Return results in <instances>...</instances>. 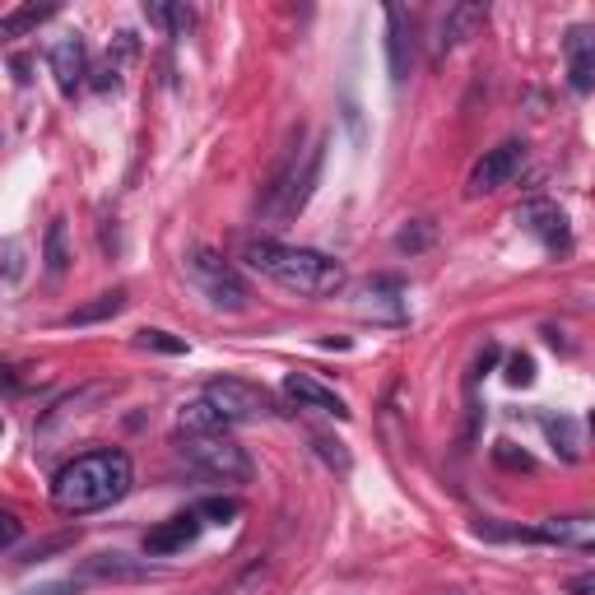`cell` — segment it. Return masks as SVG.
Instances as JSON below:
<instances>
[{"mask_svg": "<svg viewBox=\"0 0 595 595\" xmlns=\"http://www.w3.org/2000/svg\"><path fill=\"white\" fill-rule=\"evenodd\" d=\"M135 484V465L126 451H84L70 465L57 470V479H51V502H57V512L65 517H89V512H102V507H112L131 494Z\"/></svg>", "mask_w": 595, "mask_h": 595, "instance_id": "obj_1", "label": "cell"}, {"mask_svg": "<svg viewBox=\"0 0 595 595\" xmlns=\"http://www.w3.org/2000/svg\"><path fill=\"white\" fill-rule=\"evenodd\" d=\"M242 260H247L256 275H266L270 284L289 289L298 298H330L344 289V266L317 247H293V242L256 238V242H247Z\"/></svg>", "mask_w": 595, "mask_h": 595, "instance_id": "obj_2", "label": "cell"}, {"mask_svg": "<svg viewBox=\"0 0 595 595\" xmlns=\"http://www.w3.org/2000/svg\"><path fill=\"white\" fill-rule=\"evenodd\" d=\"M321 163H326V139H312L307 149H289L284 168L275 172V182L266 186V196H260L266 229H289V223L303 215L312 191L321 182Z\"/></svg>", "mask_w": 595, "mask_h": 595, "instance_id": "obj_3", "label": "cell"}, {"mask_svg": "<svg viewBox=\"0 0 595 595\" xmlns=\"http://www.w3.org/2000/svg\"><path fill=\"white\" fill-rule=\"evenodd\" d=\"M182 270H186L191 284L201 289V298H209V307H219V312H247V303H252L247 279H242L219 252L191 247L182 256Z\"/></svg>", "mask_w": 595, "mask_h": 595, "instance_id": "obj_4", "label": "cell"}, {"mask_svg": "<svg viewBox=\"0 0 595 595\" xmlns=\"http://www.w3.org/2000/svg\"><path fill=\"white\" fill-rule=\"evenodd\" d=\"M178 451H182V461L191 470H201V475L215 479V484H247L252 479L247 451H242L233 437H223V433H209V437L178 433Z\"/></svg>", "mask_w": 595, "mask_h": 595, "instance_id": "obj_5", "label": "cell"}, {"mask_svg": "<svg viewBox=\"0 0 595 595\" xmlns=\"http://www.w3.org/2000/svg\"><path fill=\"white\" fill-rule=\"evenodd\" d=\"M205 400L219 410L223 424H256V418H270V414H284L279 400L256 387V381H242V377H215L205 387Z\"/></svg>", "mask_w": 595, "mask_h": 595, "instance_id": "obj_6", "label": "cell"}, {"mask_svg": "<svg viewBox=\"0 0 595 595\" xmlns=\"http://www.w3.org/2000/svg\"><path fill=\"white\" fill-rule=\"evenodd\" d=\"M526 168V145L521 139H502L498 149H484V159L470 168V178H465V196H494V191L502 186H512L517 182V172Z\"/></svg>", "mask_w": 595, "mask_h": 595, "instance_id": "obj_7", "label": "cell"}, {"mask_svg": "<svg viewBox=\"0 0 595 595\" xmlns=\"http://www.w3.org/2000/svg\"><path fill=\"white\" fill-rule=\"evenodd\" d=\"M517 223L526 229L539 247L554 252V256H568L572 252V223L563 215V205H554L545 196H531L526 205H517Z\"/></svg>", "mask_w": 595, "mask_h": 595, "instance_id": "obj_8", "label": "cell"}, {"mask_svg": "<svg viewBox=\"0 0 595 595\" xmlns=\"http://www.w3.org/2000/svg\"><path fill=\"white\" fill-rule=\"evenodd\" d=\"M47 65L57 75V89L70 98L84 84V75H89V47H84V38H61L47 47Z\"/></svg>", "mask_w": 595, "mask_h": 595, "instance_id": "obj_9", "label": "cell"}, {"mask_svg": "<svg viewBox=\"0 0 595 595\" xmlns=\"http://www.w3.org/2000/svg\"><path fill=\"white\" fill-rule=\"evenodd\" d=\"M201 531H205L201 517H196V512H182V517H172V521H163V526H154V531L145 535V554H149V558L182 554L186 545H196Z\"/></svg>", "mask_w": 595, "mask_h": 595, "instance_id": "obj_10", "label": "cell"}, {"mask_svg": "<svg viewBox=\"0 0 595 595\" xmlns=\"http://www.w3.org/2000/svg\"><path fill=\"white\" fill-rule=\"evenodd\" d=\"M563 51H568V80H572V89L576 94H591L595 89V33L586 24L568 28Z\"/></svg>", "mask_w": 595, "mask_h": 595, "instance_id": "obj_11", "label": "cell"}, {"mask_svg": "<svg viewBox=\"0 0 595 595\" xmlns=\"http://www.w3.org/2000/svg\"><path fill=\"white\" fill-rule=\"evenodd\" d=\"M484 24V5H451L442 20H437V33H433V57H447L457 51L470 33Z\"/></svg>", "mask_w": 595, "mask_h": 595, "instance_id": "obj_12", "label": "cell"}, {"mask_svg": "<svg viewBox=\"0 0 595 595\" xmlns=\"http://www.w3.org/2000/svg\"><path fill=\"white\" fill-rule=\"evenodd\" d=\"M284 396L298 400L303 410H321V414L349 418V405H344V400H340L336 391H330V387H321L317 377H307V373H289V377H284Z\"/></svg>", "mask_w": 595, "mask_h": 595, "instance_id": "obj_13", "label": "cell"}, {"mask_svg": "<svg viewBox=\"0 0 595 595\" xmlns=\"http://www.w3.org/2000/svg\"><path fill=\"white\" fill-rule=\"evenodd\" d=\"M84 576H89V582H149L154 568L131 554H94L89 563H84Z\"/></svg>", "mask_w": 595, "mask_h": 595, "instance_id": "obj_14", "label": "cell"}, {"mask_svg": "<svg viewBox=\"0 0 595 595\" xmlns=\"http://www.w3.org/2000/svg\"><path fill=\"white\" fill-rule=\"evenodd\" d=\"M539 545H568V549H591L595 545V521L591 517H549L535 526Z\"/></svg>", "mask_w": 595, "mask_h": 595, "instance_id": "obj_15", "label": "cell"}, {"mask_svg": "<svg viewBox=\"0 0 595 595\" xmlns=\"http://www.w3.org/2000/svg\"><path fill=\"white\" fill-rule=\"evenodd\" d=\"M387 61H391V80L405 84L410 80V20L400 5H387Z\"/></svg>", "mask_w": 595, "mask_h": 595, "instance_id": "obj_16", "label": "cell"}, {"mask_svg": "<svg viewBox=\"0 0 595 595\" xmlns=\"http://www.w3.org/2000/svg\"><path fill=\"white\" fill-rule=\"evenodd\" d=\"M545 437L554 442V451H558L563 461H582V457H586L582 418H572V414H545Z\"/></svg>", "mask_w": 595, "mask_h": 595, "instance_id": "obj_17", "label": "cell"}, {"mask_svg": "<svg viewBox=\"0 0 595 595\" xmlns=\"http://www.w3.org/2000/svg\"><path fill=\"white\" fill-rule=\"evenodd\" d=\"M229 424L219 418V410L209 405V400L201 396V400H186L182 405V414H178V433H186V437H209V433H223Z\"/></svg>", "mask_w": 595, "mask_h": 595, "instance_id": "obj_18", "label": "cell"}, {"mask_svg": "<svg viewBox=\"0 0 595 595\" xmlns=\"http://www.w3.org/2000/svg\"><path fill=\"white\" fill-rule=\"evenodd\" d=\"M126 303H131V298H126V289L98 293L94 303H84V307H75V312H70V317H65V326H94V321H112L117 312H126Z\"/></svg>", "mask_w": 595, "mask_h": 595, "instance_id": "obj_19", "label": "cell"}, {"mask_svg": "<svg viewBox=\"0 0 595 595\" xmlns=\"http://www.w3.org/2000/svg\"><path fill=\"white\" fill-rule=\"evenodd\" d=\"M70 242H65V219H51L47 223V238H42V266H47V275L51 279H61L65 270H70Z\"/></svg>", "mask_w": 595, "mask_h": 595, "instance_id": "obj_20", "label": "cell"}, {"mask_svg": "<svg viewBox=\"0 0 595 595\" xmlns=\"http://www.w3.org/2000/svg\"><path fill=\"white\" fill-rule=\"evenodd\" d=\"M149 24H159L168 38H186L191 24H196V10L191 5H163V0H154V5H145Z\"/></svg>", "mask_w": 595, "mask_h": 595, "instance_id": "obj_21", "label": "cell"}, {"mask_svg": "<svg viewBox=\"0 0 595 595\" xmlns=\"http://www.w3.org/2000/svg\"><path fill=\"white\" fill-rule=\"evenodd\" d=\"M57 14V5H24V10H14L10 20H0V42H10V38H20V33H28L33 24H42Z\"/></svg>", "mask_w": 595, "mask_h": 595, "instance_id": "obj_22", "label": "cell"}, {"mask_svg": "<svg viewBox=\"0 0 595 595\" xmlns=\"http://www.w3.org/2000/svg\"><path fill=\"white\" fill-rule=\"evenodd\" d=\"M191 512L201 517V526H229V521L238 517V502L233 498H205V502H196Z\"/></svg>", "mask_w": 595, "mask_h": 595, "instance_id": "obj_23", "label": "cell"}, {"mask_svg": "<svg viewBox=\"0 0 595 595\" xmlns=\"http://www.w3.org/2000/svg\"><path fill=\"white\" fill-rule=\"evenodd\" d=\"M312 447H317V457L336 470V475H349V451H344V442H336V437H321V433H312Z\"/></svg>", "mask_w": 595, "mask_h": 595, "instance_id": "obj_24", "label": "cell"}, {"mask_svg": "<svg viewBox=\"0 0 595 595\" xmlns=\"http://www.w3.org/2000/svg\"><path fill=\"white\" fill-rule=\"evenodd\" d=\"M135 344L139 349H154V354H186V340L178 336H168V330H135Z\"/></svg>", "mask_w": 595, "mask_h": 595, "instance_id": "obj_25", "label": "cell"}, {"mask_svg": "<svg viewBox=\"0 0 595 595\" xmlns=\"http://www.w3.org/2000/svg\"><path fill=\"white\" fill-rule=\"evenodd\" d=\"M507 381H512V387H531V381H535V359L531 354L507 359Z\"/></svg>", "mask_w": 595, "mask_h": 595, "instance_id": "obj_26", "label": "cell"}, {"mask_svg": "<svg viewBox=\"0 0 595 595\" xmlns=\"http://www.w3.org/2000/svg\"><path fill=\"white\" fill-rule=\"evenodd\" d=\"M20 539H24V521L14 517V512H0V554L14 549Z\"/></svg>", "mask_w": 595, "mask_h": 595, "instance_id": "obj_27", "label": "cell"}, {"mask_svg": "<svg viewBox=\"0 0 595 595\" xmlns=\"http://www.w3.org/2000/svg\"><path fill=\"white\" fill-rule=\"evenodd\" d=\"M428 242H433V229H428V223H414V229H405V233L396 238V247L400 252H424Z\"/></svg>", "mask_w": 595, "mask_h": 595, "instance_id": "obj_28", "label": "cell"}, {"mask_svg": "<svg viewBox=\"0 0 595 595\" xmlns=\"http://www.w3.org/2000/svg\"><path fill=\"white\" fill-rule=\"evenodd\" d=\"M494 461L498 465H512V470H531V457H526V451H517L512 442H498L494 447Z\"/></svg>", "mask_w": 595, "mask_h": 595, "instance_id": "obj_29", "label": "cell"}, {"mask_svg": "<svg viewBox=\"0 0 595 595\" xmlns=\"http://www.w3.org/2000/svg\"><path fill=\"white\" fill-rule=\"evenodd\" d=\"M20 387H24V381L14 377V367H10V363H0V396L10 400V396H20Z\"/></svg>", "mask_w": 595, "mask_h": 595, "instance_id": "obj_30", "label": "cell"}, {"mask_svg": "<svg viewBox=\"0 0 595 595\" xmlns=\"http://www.w3.org/2000/svg\"><path fill=\"white\" fill-rule=\"evenodd\" d=\"M20 242H5V279H20L24 275V266H20Z\"/></svg>", "mask_w": 595, "mask_h": 595, "instance_id": "obj_31", "label": "cell"}, {"mask_svg": "<svg viewBox=\"0 0 595 595\" xmlns=\"http://www.w3.org/2000/svg\"><path fill=\"white\" fill-rule=\"evenodd\" d=\"M595 591V576H576L572 582V595H591Z\"/></svg>", "mask_w": 595, "mask_h": 595, "instance_id": "obj_32", "label": "cell"}]
</instances>
